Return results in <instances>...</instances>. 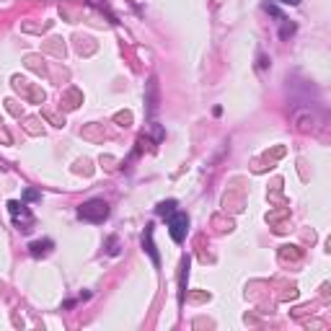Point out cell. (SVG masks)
I'll use <instances>...</instances> for the list:
<instances>
[{
    "label": "cell",
    "mask_w": 331,
    "mask_h": 331,
    "mask_svg": "<svg viewBox=\"0 0 331 331\" xmlns=\"http://www.w3.org/2000/svg\"><path fill=\"white\" fill-rule=\"evenodd\" d=\"M78 218L86 220V223H104L109 218V204L104 199H88L78 207Z\"/></svg>",
    "instance_id": "obj_1"
},
{
    "label": "cell",
    "mask_w": 331,
    "mask_h": 331,
    "mask_svg": "<svg viewBox=\"0 0 331 331\" xmlns=\"http://www.w3.org/2000/svg\"><path fill=\"white\" fill-rule=\"evenodd\" d=\"M8 212H11V218H13V223H16V228H18L21 233H29V230L34 228V212L29 210L26 202L11 199V202H8Z\"/></svg>",
    "instance_id": "obj_2"
},
{
    "label": "cell",
    "mask_w": 331,
    "mask_h": 331,
    "mask_svg": "<svg viewBox=\"0 0 331 331\" xmlns=\"http://www.w3.org/2000/svg\"><path fill=\"white\" fill-rule=\"evenodd\" d=\"M166 220H169V233H171V238H174L176 243H184V238H186V233H189V218H186V212L174 210Z\"/></svg>",
    "instance_id": "obj_3"
},
{
    "label": "cell",
    "mask_w": 331,
    "mask_h": 331,
    "mask_svg": "<svg viewBox=\"0 0 331 331\" xmlns=\"http://www.w3.org/2000/svg\"><path fill=\"white\" fill-rule=\"evenodd\" d=\"M153 233H155V225L148 223V225H145V233H143V248L148 251V256L153 259V264L160 267V256H158V248H155V243H153Z\"/></svg>",
    "instance_id": "obj_4"
},
{
    "label": "cell",
    "mask_w": 331,
    "mask_h": 331,
    "mask_svg": "<svg viewBox=\"0 0 331 331\" xmlns=\"http://www.w3.org/2000/svg\"><path fill=\"white\" fill-rule=\"evenodd\" d=\"M52 248H55V241H52V238H44V241H34V243L29 246V251H31L34 259H41V256H47Z\"/></svg>",
    "instance_id": "obj_5"
},
{
    "label": "cell",
    "mask_w": 331,
    "mask_h": 331,
    "mask_svg": "<svg viewBox=\"0 0 331 331\" xmlns=\"http://www.w3.org/2000/svg\"><path fill=\"white\" fill-rule=\"evenodd\" d=\"M176 199H166V202H158V207H155V212L160 215V218H169L174 210H176Z\"/></svg>",
    "instance_id": "obj_6"
},
{
    "label": "cell",
    "mask_w": 331,
    "mask_h": 331,
    "mask_svg": "<svg viewBox=\"0 0 331 331\" xmlns=\"http://www.w3.org/2000/svg\"><path fill=\"white\" fill-rule=\"evenodd\" d=\"M279 26H282V29H279V36H282V39H287L290 34H295V23H290L287 18H279Z\"/></svg>",
    "instance_id": "obj_7"
},
{
    "label": "cell",
    "mask_w": 331,
    "mask_h": 331,
    "mask_svg": "<svg viewBox=\"0 0 331 331\" xmlns=\"http://www.w3.org/2000/svg\"><path fill=\"white\" fill-rule=\"evenodd\" d=\"M106 251H109L111 256H116V254H119V238H116V235H111V238L106 241Z\"/></svg>",
    "instance_id": "obj_8"
},
{
    "label": "cell",
    "mask_w": 331,
    "mask_h": 331,
    "mask_svg": "<svg viewBox=\"0 0 331 331\" xmlns=\"http://www.w3.org/2000/svg\"><path fill=\"white\" fill-rule=\"evenodd\" d=\"M23 199H26V202H31V199H39V192H34V189H26Z\"/></svg>",
    "instance_id": "obj_9"
},
{
    "label": "cell",
    "mask_w": 331,
    "mask_h": 331,
    "mask_svg": "<svg viewBox=\"0 0 331 331\" xmlns=\"http://www.w3.org/2000/svg\"><path fill=\"white\" fill-rule=\"evenodd\" d=\"M277 3H282V6H300V0H277Z\"/></svg>",
    "instance_id": "obj_10"
},
{
    "label": "cell",
    "mask_w": 331,
    "mask_h": 331,
    "mask_svg": "<svg viewBox=\"0 0 331 331\" xmlns=\"http://www.w3.org/2000/svg\"><path fill=\"white\" fill-rule=\"evenodd\" d=\"M116 122H130V114H116Z\"/></svg>",
    "instance_id": "obj_11"
},
{
    "label": "cell",
    "mask_w": 331,
    "mask_h": 331,
    "mask_svg": "<svg viewBox=\"0 0 331 331\" xmlns=\"http://www.w3.org/2000/svg\"><path fill=\"white\" fill-rule=\"evenodd\" d=\"M259 67H262V70L267 67V57H264V55H259Z\"/></svg>",
    "instance_id": "obj_12"
}]
</instances>
